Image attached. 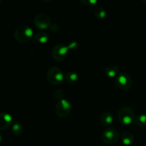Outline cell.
Listing matches in <instances>:
<instances>
[{
  "mask_svg": "<svg viewBox=\"0 0 146 146\" xmlns=\"http://www.w3.org/2000/svg\"><path fill=\"white\" fill-rule=\"evenodd\" d=\"M118 121L123 125H130L135 121V115L133 110L128 106L122 107L118 113Z\"/></svg>",
  "mask_w": 146,
  "mask_h": 146,
  "instance_id": "cell-1",
  "label": "cell"
},
{
  "mask_svg": "<svg viewBox=\"0 0 146 146\" xmlns=\"http://www.w3.org/2000/svg\"><path fill=\"white\" fill-rule=\"evenodd\" d=\"M34 31L31 27L21 25L17 27L14 32V38L18 42L26 43L29 41L33 36Z\"/></svg>",
  "mask_w": 146,
  "mask_h": 146,
  "instance_id": "cell-2",
  "label": "cell"
},
{
  "mask_svg": "<svg viewBox=\"0 0 146 146\" xmlns=\"http://www.w3.org/2000/svg\"><path fill=\"white\" fill-rule=\"evenodd\" d=\"M47 79L53 85H59L64 81L65 75L62 70L56 66H52L48 69Z\"/></svg>",
  "mask_w": 146,
  "mask_h": 146,
  "instance_id": "cell-3",
  "label": "cell"
},
{
  "mask_svg": "<svg viewBox=\"0 0 146 146\" xmlns=\"http://www.w3.org/2000/svg\"><path fill=\"white\" fill-rule=\"evenodd\" d=\"M71 104L68 100L62 99L58 101L56 104L55 113L57 116L60 118H64L68 115L71 111Z\"/></svg>",
  "mask_w": 146,
  "mask_h": 146,
  "instance_id": "cell-4",
  "label": "cell"
},
{
  "mask_svg": "<svg viewBox=\"0 0 146 146\" xmlns=\"http://www.w3.org/2000/svg\"><path fill=\"white\" fill-rule=\"evenodd\" d=\"M102 141L106 144H113L119 139V133L113 128H108L103 132Z\"/></svg>",
  "mask_w": 146,
  "mask_h": 146,
  "instance_id": "cell-5",
  "label": "cell"
},
{
  "mask_svg": "<svg viewBox=\"0 0 146 146\" xmlns=\"http://www.w3.org/2000/svg\"><path fill=\"white\" fill-rule=\"evenodd\" d=\"M115 84L120 89L128 90L132 86V79L128 74L122 73L117 76Z\"/></svg>",
  "mask_w": 146,
  "mask_h": 146,
  "instance_id": "cell-6",
  "label": "cell"
},
{
  "mask_svg": "<svg viewBox=\"0 0 146 146\" xmlns=\"http://www.w3.org/2000/svg\"><path fill=\"white\" fill-rule=\"evenodd\" d=\"M34 24L36 27L41 30L47 29L51 24V20L49 16L44 13H41L34 18Z\"/></svg>",
  "mask_w": 146,
  "mask_h": 146,
  "instance_id": "cell-7",
  "label": "cell"
},
{
  "mask_svg": "<svg viewBox=\"0 0 146 146\" xmlns=\"http://www.w3.org/2000/svg\"><path fill=\"white\" fill-rule=\"evenodd\" d=\"M68 48L67 46L62 44H58L54 47L51 55L56 61H62L68 55Z\"/></svg>",
  "mask_w": 146,
  "mask_h": 146,
  "instance_id": "cell-8",
  "label": "cell"
},
{
  "mask_svg": "<svg viewBox=\"0 0 146 146\" xmlns=\"http://www.w3.org/2000/svg\"><path fill=\"white\" fill-rule=\"evenodd\" d=\"M13 118L9 113H0V130H5L12 123Z\"/></svg>",
  "mask_w": 146,
  "mask_h": 146,
  "instance_id": "cell-9",
  "label": "cell"
},
{
  "mask_svg": "<svg viewBox=\"0 0 146 146\" xmlns=\"http://www.w3.org/2000/svg\"><path fill=\"white\" fill-rule=\"evenodd\" d=\"M90 11H91L96 18L102 19H104L106 16V11L101 6H94V7L90 8Z\"/></svg>",
  "mask_w": 146,
  "mask_h": 146,
  "instance_id": "cell-10",
  "label": "cell"
},
{
  "mask_svg": "<svg viewBox=\"0 0 146 146\" xmlns=\"http://www.w3.org/2000/svg\"><path fill=\"white\" fill-rule=\"evenodd\" d=\"M113 122V116L110 112H105L101 115V123L104 126H108Z\"/></svg>",
  "mask_w": 146,
  "mask_h": 146,
  "instance_id": "cell-11",
  "label": "cell"
},
{
  "mask_svg": "<svg viewBox=\"0 0 146 146\" xmlns=\"http://www.w3.org/2000/svg\"><path fill=\"white\" fill-rule=\"evenodd\" d=\"M121 140L123 145H131L134 141V135H133L132 133L129 131H125L123 133L122 136H121Z\"/></svg>",
  "mask_w": 146,
  "mask_h": 146,
  "instance_id": "cell-12",
  "label": "cell"
},
{
  "mask_svg": "<svg viewBox=\"0 0 146 146\" xmlns=\"http://www.w3.org/2000/svg\"><path fill=\"white\" fill-rule=\"evenodd\" d=\"M106 74L109 78H113L119 74V68L115 66H108L105 70Z\"/></svg>",
  "mask_w": 146,
  "mask_h": 146,
  "instance_id": "cell-13",
  "label": "cell"
},
{
  "mask_svg": "<svg viewBox=\"0 0 146 146\" xmlns=\"http://www.w3.org/2000/svg\"><path fill=\"white\" fill-rule=\"evenodd\" d=\"M36 41L39 44H46L48 40V35L45 32H38L34 36Z\"/></svg>",
  "mask_w": 146,
  "mask_h": 146,
  "instance_id": "cell-14",
  "label": "cell"
},
{
  "mask_svg": "<svg viewBox=\"0 0 146 146\" xmlns=\"http://www.w3.org/2000/svg\"><path fill=\"white\" fill-rule=\"evenodd\" d=\"M78 78H79V76L75 72H68L65 75V79L66 80L67 82L71 84L76 83L78 81Z\"/></svg>",
  "mask_w": 146,
  "mask_h": 146,
  "instance_id": "cell-15",
  "label": "cell"
},
{
  "mask_svg": "<svg viewBox=\"0 0 146 146\" xmlns=\"http://www.w3.org/2000/svg\"><path fill=\"white\" fill-rule=\"evenodd\" d=\"M11 131H12V133L14 134L15 136H19L22 133L23 128L21 124L18 122H15L11 126Z\"/></svg>",
  "mask_w": 146,
  "mask_h": 146,
  "instance_id": "cell-16",
  "label": "cell"
},
{
  "mask_svg": "<svg viewBox=\"0 0 146 146\" xmlns=\"http://www.w3.org/2000/svg\"><path fill=\"white\" fill-rule=\"evenodd\" d=\"M135 123L138 126H146V114L141 113L135 118Z\"/></svg>",
  "mask_w": 146,
  "mask_h": 146,
  "instance_id": "cell-17",
  "label": "cell"
},
{
  "mask_svg": "<svg viewBox=\"0 0 146 146\" xmlns=\"http://www.w3.org/2000/svg\"><path fill=\"white\" fill-rule=\"evenodd\" d=\"M54 97H55L56 99L58 100V101H61V100L64 99V93L62 90L61 89H56L54 91Z\"/></svg>",
  "mask_w": 146,
  "mask_h": 146,
  "instance_id": "cell-18",
  "label": "cell"
},
{
  "mask_svg": "<svg viewBox=\"0 0 146 146\" xmlns=\"http://www.w3.org/2000/svg\"><path fill=\"white\" fill-rule=\"evenodd\" d=\"M81 2L91 8V7H94V6L96 5L98 1H94V0H85V1H84V0H81Z\"/></svg>",
  "mask_w": 146,
  "mask_h": 146,
  "instance_id": "cell-19",
  "label": "cell"
},
{
  "mask_svg": "<svg viewBox=\"0 0 146 146\" xmlns=\"http://www.w3.org/2000/svg\"><path fill=\"white\" fill-rule=\"evenodd\" d=\"M49 29L52 33H56L59 30V27L56 24H51L49 27Z\"/></svg>",
  "mask_w": 146,
  "mask_h": 146,
  "instance_id": "cell-20",
  "label": "cell"
},
{
  "mask_svg": "<svg viewBox=\"0 0 146 146\" xmlns=\"http://www.w3.org/2000/svg\"><path fill=\"white\" fill-rule=\"evenodd\" d=\"M67 46H68V49L75 50V49H76L77 48H78V44H77V43L76 42V41H72V42L70 43V44H68V45Z\"/></svg>",
  "mask_w": 146,
  "mask_h": 146,
  "instance_id": "cell-21",
  "label": "cell"
},
{
  "mask_svg": "<svg viewBox=\"0 0 146 146\" xmlns=\"http://www.w3.org/2000/svg\"><path fill=\"white\" fill-rule=\"evenodd\" d=\"M1 140H2V136H1V133H0V143H1Z\"/></svg>",
  "mask_w": 146,
  "mask_h": 146,
  "instance_id": "cell-22",
  "label": "cell"
},
{
  "mask_svg": "<svg viewBox=\"0 0 146 146\" xmlns=\"http://www.w3.org/2000/svg\"><path fill=\"white\" fill-rule=\"evenodd\" d=\"M1 2H2V1H1V0H0V4H1Z\"/></svg>",
  "mask_w": 146,
  "mask_h": 146,
  "instance_id": "cell-23",
  "label": "cell"
}]
</instances>
